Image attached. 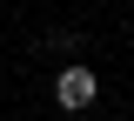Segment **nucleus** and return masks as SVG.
<instances>
[{
    "instance_id": "obj_1",
    "label": "nucleus",
    "mask_w": 134,
    "mask_h": 121,
    "mask_svg": "<svg viewBox=\"0 0 134 121\" xmlns=\"http://www.w3.org/2000/svg\"><path fill=\"white\" fill-rule=\"evenodd\" d=\"M94 94H100V81L87 67H60V81H54V101H60V108H87Z\"/></svg>"
}]
</instances>
